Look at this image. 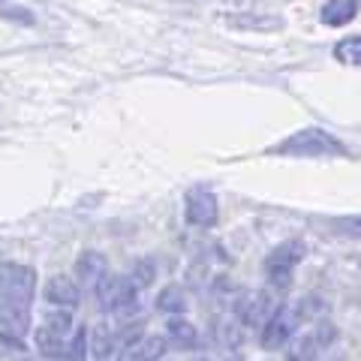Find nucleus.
I'll return each instance as SVG.
<instances>
[{"instance_id": "obj_7", "label": "nucleus", "mask_w": 361, "mask_h": 361, "mask_svg": "<svg viewBox=\"0 0 361 361\" xmlns=\"http://www.w3.org/2000/svg\"><path fill=\"white\" fill-rule=\"evenodd\" d=\"M184 217L190 226H199V229H211L217 223V196L205 187H196L187 193L184 202Z\"/></svg>"}, {"instance_id": "obj_9", "label": "nucleus", "mask_w": 361, "mask_h": 361, "mask_svg": "<svg viewBox=\"0 0 361 361\" xmlns=\"http://www.w3.org/2000/svg\"><path fill=\"white\" fill-rule=\"evenodd\" d=\"M45 301L51 304V307H63V310H73L78 307V298H82V292H78V283L73 277H63V274H54L49 277V283L42 289Z\"/></svg>"}, {"instance_id": "obj_16", "label": "nucleus", "mask_w": 361, "mask_h": 361, "mask_svg": "<svg viewBox=\"0 0 361 361\" xmlns=\"http://www.w3.org/2000/svg\"><path fill=\"white\" fill-rule=\"evenodd\" d=\"M87 349H90V337H87L85 329H78V331H73V341H70V346H66L63 355L70 361H87Z\"/></svg>"}, {"instance_id": "obj_3", "label": "nucleus", "mask_w": 361, "mask_h": 361, "mask_svg": "<svg viewBox=\"0 0 361 361\" xmlns=\"http://www.w3.org/2000/svg\"><path fill=\"white\" fill-rule=\"evenodd\" d=\"M70 341H73V316L70 310H61V307L45 313L42 322L37 325V331H33V343L49 358H58L61 353H66Z\"/></svg>"}, {"instance_id": "obj_6", "label": "nucleus", "mask_w": 361, "mask_h": 361, "mask_svg": "<svg viewBox=\"0 0 361 361\" xmlns=\"http://www.w3.org/2000/svg\"><path fill=\"white\" fill-rule=\"evenodd\" d=\"M37 292V271L18 262H0V298L30 304Z\"/></svg>"}, {"instance_id": "obj_22", "label": "nucleus", "mask_w": 361, "mask_h": 361, "mask_svg": "<svg viewBox=\"0 0 361 361\" xmlns=\"http://www.w3.org/2000/svg\"><path fill=\"white\" fill-rule=\"evenodd\" d=\"M51 361H70V358H66V355H58V358H51Z\"/></svg>"}, {"instance_id": "obj_23", "label": "nucleus", "mask_w": 361, "mask_h": 361, "mask_svg": "<svg viewBox=\"0 0 361 361\" xmlns=\"http://www.w3.org/2000/svg\"><path fill=\"white\" fill-rule=\"evenodd\" d=\"M199 361H208V358H199Z\"/></svg>"}, {"instance_id": "obj_2", "label": "nucleus", "mask_w": 361, "mask_h": 361, "mask_svg": "<svg viewBox=\"0 0 361 361\" xmlns=\"http://www.w3.org/2000/svg\"><path fill=\"white\" fill-rule=\"evenodd\" d=\"M313 301L316 298H304V301H292V304H280L274 316L262 325V349H280L289 343V337L295 334L298 325L313 313Z\"/></svg>"}, {"instance_id": "obj_10", "label": "nucleus", "mask_w": 361, "mask_h": 361, "mask_svg": "<svg viewBox=\"0 0 361 361\" xmlns=\"http://www.w3.org/2000/svg\"><path fill=\"white\" fill-rule=\"evenodd\" d=\"M0 329L16 337H25L30 331V304L0 298Z\"/></svg>"}, {"instance_id": "obj_17", "label": "nucleus", "mask_w": 361, "mask_h": 361, "mask_svg": "<svg viewBox=\"0 0 361 361\" xmlns=\"http://www.w3.org/2000/svg\"><path fill=\"white\" fill-rule=\"evenodd\" d=\"M157 307L166 310V313H180L184 310V295H180L178 286H166L160 295H157Z\"/></svg>"}, {"instance_id": "obj_24", "label": "nucleus", "mask_w": 361, "mask_h": 361, "mask_svg": "<svg viewBox=\"0 0 361 361\" xmlns=\"http://www.w3.org/2000/svg\"><path fill=\"white\" fill-rule=\"evenodd\" d=\"M21 361H30V358H21Z\"/></svg>"}, {"instance_id": "obj_5", "label": "nucleus", "mask_w": 361, "mask_h": 361, "mask_svg": "<svg viewBox=\"0 0 361 361\" xmlns=\"http://www.w3.org/2000/svg\"><path fill=\"white\" fill-rule=\"evenodd\" d=\"M97 298H99V307L106 313H115V316H130L135 307H139V286L133 283L130 277H118V274H106L99 277V283L94 286Z\"/></svg>"}, {"instance_id": "obj_18", "label": "nucleus", "mask_w": 361, "mask_h": 361, "mask_svg": "<svg viewBox=\"0 0 361 361\" xmlns=\"http://www.w3.org/2000/svg\"><path fill=\"white\" fill-rule=\"evenodd\" d=\"M154 277H157V265L151 262V259H139V262L133 265V277H130V280H133V283L139 286V289L148 286Z\"/></svg>"}, {"instance_id": "obj_11", "label": "nucleus", "mask_w": 361, "mask_h": 361, "mask_svg": "<svg viewBox=\"0 0 361 361\" xmlns=\"http://www.w3.org/2000/svg\"><path fill=\"white\" fill-rule=\"evenodd\" d=\"M106 271H109L106 256L97 253V250H87V253H82L75 259V277H78V283L87 286V289H94Z\"/></svg>"}, {"instance_id": "obj_1", "label": "nucleus", "mask_w": 361, "mask_h": 361, "mask_svg": "<svg viewBox=\"0 0 361 361\" xmlns=\"http://www.w3.org/2000/svg\"><path fill=\"white\" fill-rule=\"evenodd\" d=\"M268 154H277V157H349L346 145L319 127H307V130L286 135V139L277 142Z\"/></svg>"}, {"instance_id": "obj_15", "label": "nucleus", "mask_w": 361, "mask_h": 361, "mask_svg": "<svg viewBox=\"0 0 361 361\" xmlns=\"http://www.w3.org/2000/svg\"><path fill=\"white\" fill-rule=\"evenodd\" d=\"M115 343H118V341H115V331H111L106 322H99L97 329H94V341H90V349L97 353V358L106 361L109 353H115Z\"/></svg>"}, {"instance_id": "obj_19", "label": "nucleus", "mask_w": 361, "mask_h": 361, "mask_svg": "<svg viewBox=\"0 0 361 361\" xmlns=\"http://www.w3.org/2000/svg\"><path fill=\"white\" fill-rule=\"evenodd\" d=\"M139 349H142V358L145 361H157V358L166 353V337H148V341L139 343Z\"/></svg>"}, {"instance_id": "obj_12", "label": "nucleus", "mask_w": 361, "mask_h": 361, "mask_svg": "<svg viewBox=\"0 0 361 361\" xmlns=\"http://www.w3.org/2000/svg\"><path fill=\"white\" fill-rule=\"evenodd\" d=\"M358 0H329V4L322 6V25H329V27H343L349 25L355 16H358Z\"/></svg>"}, {"instance_id": "obj_20", "label": "nucleus", "mask_w": 361, "mask_h": 361, "mask_svg": "<svg viewBox=\"0 0 361 361\" xmlns=\"http://www.w3.org/2000/svg\"><path fill=\"white\" fill-rule=\"evenodd\" d=\"M121 361H145V358H142V349H139V343H135V346H127V349H123V355H121Z\"/></svg>"}, {"instance_id": "obj_14", "label": "nucleus", "mask_w": 361, "mask_h": 361, "mask_svg": "<svg viewBox=\"0 0 361 361\" xmlns=\"http://www.w3.org/2000/svg\"><path fill=\"white\" fill-rule=\"evenodd\" d=\"M334 61L346 66H361V37H346L334 45Z\"/></svg>"}, {"instance_id": "obj_13", "label": "nucleus", "mask_w": 361, "mask_h": 361, "mask_svg": "<svg viewBox=\"0 0 361 361\" xmlns=\"http://www.w3.org/2000/svg\"><path fill=\"white\" fill-rule=\"evenodd\" d=\"M166 334H169V341L180 349H196V343H199L196 325L190 319H184V316H172V319L166 322Z\"/></svg>"}, {"instance_id": "obj_21", "label": "nucleus", "mask_w": 361, "mask_h": 361, "mask_svg": "<svg viewBox=\"0 0 361 361\" xmlns=\"http://www.w3.org/2000/svg\"><path fill=\"white\" fill-rule=\"evenodd\" d=\"M343 232H349V235H358V238H361V217H355L353 223H346V229Z\"/></svg>"}, {"instance_id": "obj_4", "label": "nucleus", "mask_w": 361, "mask_h": 361, "mask_svg": "<svg viewBox=\"0 0 361 361\" xmlns=\"http://www.w3.org/2000/svg\"><path fill=\"white\" fill-rule=\"evenodd\" d=\"M304 253H307V247H304L301 238H289V241L277 244L274 250L268 253V259H265V277H268L271 289L283 292V289L292 286V274H295V268L304 259Z\"/></svg>"}, {"instance_id": "obj_8", "label": "nucleus", "mask_w": 361, "mask_h": 361, "mask_svg": "<svg viewBox=\"0 0 361 361\" xmlns=\"http://www.w3.org/2000/svg\"><path fill=\"white\" fill-rule=\"evenodd\" d=\"M277 307H280V304H277L274 289H259V292H253V295H247L241 301L238 313H241V322L244 325H259V329H262L271 316H274Z\"/></svg>"}]
</instances>
